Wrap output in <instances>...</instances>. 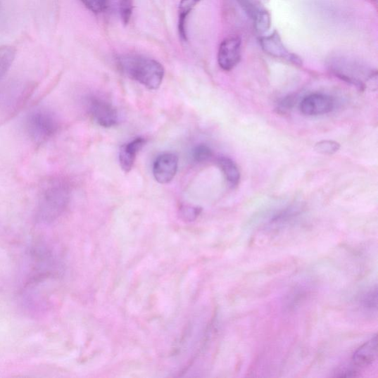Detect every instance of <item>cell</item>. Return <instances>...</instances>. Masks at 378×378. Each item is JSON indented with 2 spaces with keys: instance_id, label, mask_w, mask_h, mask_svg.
<instances>
[{
  "instance_id": "cell-1",
  "label": "cell",
  "mask_w": 378,
  "mask_h": 378,
  "mask_svg": "<svg viewBox=\"0 0 378 378\" xmlns=\"http://www.w3.org/2000/svg\"><path fill=\"white\" fill-rule=\"evenodd\" d=\"M70 195L67 181L61 177H50L39 188L36 208L37 220L50 224L61 216L66 209Z\"/></svg>"
},
{
  "instance_id": "cell-2",
  "label": "cell",
  "mask_w": 378,
  "mask_h": 378,
  "mask_svg": "<svg viewBox=\"0 0 378 378\" xmlns=\"http://www.w3.org/2000/svg\"><path fill=\"white\" fill-rule=\"evenodd\" d=\"M118 66L127 77L149 89H158L164 77V68L156 60L139 55H123L117 59Z\"/></svg>"
},
{
  "instance_id": "cell-3",
  "label": "cell",
  "mask_w": 378,
  "mask_h": 378,
  "mask_svg": "<svg viewBox=\"0 0 378 378\" xmlns=\"http://www.w3.org/2000/svg\"><path fill=\"white\" fill-rule=\"evenodd\" d=\"M25 130L34 144L49 142L58 133L60 122L57 115L47 108H37L28 113L25 119Z\"/></svg>"
},
{
  "instance_id": "cell-4",
  "label": "cell",
  "mask_w": 378,
  "mask_h": 378,
  "mask_svg": "<svg viewBox=\"0 0 378 378\" xmlns=\"http://www.w3.org/2000/svg\"><path fill=\"white\" fill-rule=\"evenodd\" d=\"M332 70L339 78L362 90L367 87H372V82L376 84L377 73L367 71L355 64L339 63L332 67Z\"/></svg>"
},
{
  "instance_id": "cell-5",
  "label": "cell",
  "mask_w": 378,
  "mask_h": 378,
  "mask_svg": "<svg viewBox=\"0 0 378 378\" xmlns=\"http://www.w3.org/2000/svg\"><path fill=\"white\" fill-rule=\"evenodd\" d=\"M87 108L96 122L104 128L116 126L119 122L118 111L109 101L97 96L87 99Z\"/></svg>"
},
{
  "instance_id": "cell-6",
  "label": "cell",
  "mask_w": 378,
  "mask_h": 378,
  "mask_svg": "<svg viewBox=\"0 0 378 378\" xmlns=\"http://www.w3.org/2000/svg\"><path fill=\"white\" fill-rule=\"evenodd\" d=\"M241 39L237 37L227 38L220 44L218 51V64L225 70L234 68L240 61Z\"/></svg>"
},
{
  "instance_id": "cell-7",
  "label": "cell",
  "mask_w": 378,
  "mask_h": 378,
  "mask_svg": "<svg viewBox=\"0 0 378 378\" xmlns=\"http://www.w3.org/2000/svg\"><path fill=\"white\" fill-rule=\"evenodd\" d=\"M334 108V99L321 94H311L302 100L300 103L301 113L308 116L325 115L329 113Z\"/></svg>"
},
{
  "instance_id": "cell-8",
  "label": "cell",
  "mask_w": 378,
  "mask_h": 378,
  "mask_svg": "<svg viewBox=\"0 0 378 378\" xmlns=\"http://www.w3.org/2000/svg\"><path fill=\"white\" fill-rule=\"evenodd\" d=\"M178 168V157L173 153L159 156L153 164V175L159 184H169L175 177Z\"/></svg>"
},
{
  "instance_id": "cell-9",
  "label": "cell",
  "mask_w": 378,
  "mask_h": 378,
  "mask_svg": "<svg viewBox=\"0 0 378 378\" xmlns=\"http://www.w3.org/2000/svg\"><path fill=\"white\" fill-rule=\"evenodd\" d=\"M260 44L263 49L267 54L285 60L295 65H302L301 59L286 49L279 34L275 32L269 37L262 38Z\"/></svg>"
},
{
  "instance_id": "cell-10",
  "label": "cell",
  "mask_w": 378,
  "mask_h": 378,
  "mask_svg": "<svg viewBox=\"0 0 378 378\" xmlns=\"http://www.w3.org/2000/svg\"><path fill=\"white\" fill-rule=\"evenodd\" d=\"M145 144V139L140 137L120 147L119 163L120 168L125 172L128 173L132 170L136 156L140 152Z\"/></svg>"
},
{
  "instance_id": "cell-11",
  "label": "cell",
  "mask_w": 378,
  "mask_h": 378,
  "mask_svg": "<svg viewBox=\"0 0 378 378\" xmlns=\"http://www.w3.org/2000/svg\"><path fill=\"white\" fill-rule=\"evenodd\" d=\"M377 358V337L374 336L363 344L354 353L352 360L353 366L366 367L373 364Z\"/></svg>"
},
{
  "instance_id": "cell-12",
  "label": "cell",
  "mask_w": 378,
  "mask_h": 378,
  "mask_svg": "<svg viewBox=\"0 0 378 378\" xmlns=\"http://www.w3.org/2000/svg\"><path fill=\"white\" fill-rule=\"evenodd\" d=\"M219 168L222 170L227 183L232 189L237 188L240 182V172L235 162L227 157L220 158L218 160Z\"/></svg>"
},
{
  "instance_id": "cell-13",
  "label": "cell",
  "mask_w": 378,
  "mask_h": 378,
  "mask_svg": "<svg viewBox=\"0 0 378 378\" xmlns=\"http://www.w3.org/2000/svg\"><path fill=\"white\" fill-rule=\"evenodd\" d=\"M17 50L11 45L6 44L0 46V80H1L12 66Z\"/></svg>"
},
{
  "instance_id": "cell-14",
  "label": "cell",
  "mask_w": 378,
  "mask_h": 378,
  "mask_svg": "<svg viewBox=\"0 0 378 378\" xmlns=\"http://www.w3.org/2000/svg\"><path fill=\"white\" fill-rule=\"evenodd\" d=\"M341 144L334 141H322L315 144L314 150L317 153L331 156L339 152Z\"/></svg>"
},
{
  "instance_id": "cell-15",
  "label": "cell",
  "mask_w": 378,
  "mask_h": 378,
  "mask_svg": "<svg viewBox=\"0 0 378 378\" xmlns=\"http://www.w3.org/2000/svg\"><path fill=\"white\" fill-rule=\"evenodd\" d=\"M192 157L196 163H206L213 157V151L208 145L196 146L192 152Z\"/></svg>"
},
{
  "instance_id": "cell-16",
  "label": "cell",
  "mask_w": 378,
  "mask_h": 378,
  "mask_svg": "<svg viewBox=\"0 0 378 378\" xmlns=\"http://www.w3.org/2000/svg\"><path fill=\"white\" fill-rule=\"evenodd\" d=\"M256 31L259 34H264L267 32L270 27V17L269 13L262 10L257 16L253 19Z\"/></svg>"
},
{
  "instance_id": "cell-17",
  "label": "cell",
  "mask_w": 378,
  "mask_h": 378,
  "mask_svg": "<svg viewBox=\"0 0 378 378\" xmlns=\"http://www.w3.org/2000/svg\"><path fill=\"white\" fill-rule=\"evenodd\" d=\"M134 0H120L119 11L120 18L125 25H128L130 22L132 11H133Z\"/></svg>"
},
{
  "instance_id": "cell-18",
  "label": "cell",
  "mask_w": 378,
  "mask_h": 378,
  "mask_svg": "<svg viewBox=\"0 0 378 378\" xmlns=\"http://www.w3.org/2000/svg\"><path fill=\"white\" fill-rule=\"evenodd\" d=\"M201 1V0H180L179 5V18L187 19L193 8Z\"/></svg>"
},
{
  "instance_id": "cell-19",
  "label": "cell",
  "mask_w": 378,
  "mask_h": 378,
  "mask_svg": "<svg viewBox=\"0 0 378 378\" xmlns=\"http://www.w3.org/2000/svg\"><path fill=\"white\" fill-rule=\"evenodd\" d=\"M81 2L90 11L99 13L107 7L108 0H81Z\"/></svg>"
},
{
  "instance_id": "cell-20",
  "label": "cell",
  "mask_w": 378,
  "mask_h": 378,
  "mask_svg": "<svg viewBox=\"0 0 378 378\" xmlns=\"http://www.w3.org/2000/svg\"><path fill=\"white\" fill-rule=\"evenodd\" d=\"M202 210L200 207L184 206L180 208V215L186 220H193L199 216Z\"/></svg>"
},
{
  "instance_id": "cell-21",
  "label": "cell",
  "mask_w": 378,
  "mask_h": 378,
  "mask_svg": "<svg viewBox=\"0 0 378 378\" xmlns=\"http://www.w3.org/2000/svg\"><path fill=\"white\" fill-rule=\"evenodd\" d=\"M377 289L370 291L363 299V303L367 308H377Z\"/></svg>"
},
{
  "instance_id": "cell-22",
  "label": "cell",
  "mask_w": 378,
  "mask_h": 378,
  "mask_svg": "<svg viewBox=\"0 0 378 378\" xmlns=\"http://www.w3.org/2000/svg\"><path fill=\"white\" fill-rule=\"evenodd\" d=\"M294 103L295 101L293 97H286L279 103L278 110L283 113L289 111L293 108Z\"/></svg>"
}]
</instances>
